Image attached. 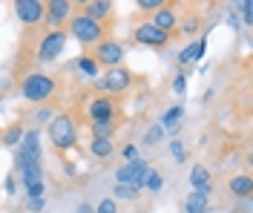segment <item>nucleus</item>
Returning a JSON list of instances; mask_svg holds the SVG:
<instances>
[{
    "instance_id": "obj_35",
    "label": "nucleus",
    "mask_w": 253,
    "mask_h": 213,
    "mask_svg": "<svg viewBox=\"0 0 253 213\" xmlns=\"http://www.w3.org/2000/svg\"><path fill=\"white\" fill-rule=\"evenodd\" d=\"M170 150H173L175 162H184V147H181V141H173V144H170Z\"/></svg>"
},
{
    "instance_id": "obj_26",
    "label": "nucleus",
    "mask_w": 253,
    "mask_h": 213,
    "mask_svg": "<svg viewBox=\"0 0 253 213\" xmlns=\"http://www.w3.org/2000/svg\"><path fill=\"white\" fill-rule=\"evenodd\" d=\"M199 26H202V20H199L196 15H190L187 20L181 23V32H184V35H196V32H199Z\"/></svg>"
},
{
    "instance_id": "obj_6",
    "label": "nucleus",
    "mask_w": 253,
    "mask_h": 213,
    "mask_svg": "<svg viewBox=\"0 0 253 213\" xmlns=\"http://www.w3.org/2000/svg\"><path fill=\"white\" fill-rule=\"evenodd\" d=\"M89 58H92L98 66H107V69H112V66H121V61H124V43L104 38V41L95 46V52L89 55Z\"/></svg>"
},
{
    "instance_id": "obj_18",
    "label": "nucleus",
    "mask_w": 253,
    "mask_h": 213,
    "mask_svg": "<svg viewBox=\"0 0 253 213\" xmlns=\"http://www.w3.org/2000/svg\"><path fill=\"white\" fill-rule=\"evenodd\" d=\"M207 211H210V193L193 190V193L184 199V213H207Z\"/></svg>"
},
{
    "instance_id": "obj_25",
    "label": "nucleus",
    "mask_w": 253,
    "mask_h": 213,
    "mask_svg": "<svg viewBox=\"0 0 253 213\" xmlns=\"http://www.w3.org/2000/svg\"><path fill=\"white\" fill-rule=\"evenodd\" d=\"M112 196H118V199H138V190H135L132 184H115Z\"/></svg>"
},
{
    "instance_id": "obj_7",
    "label": "nucleus",
    "mask_w": 253,
    "mask_h": 213,
    "mask_svg": "<svg viewBox=\"0 0 253 213\" xmlns=\"http://www.w3.org/2000/svg\"><path fill=\"white\" fill-rule=\"evenodd\" d=\"M132 38H135L141 46L161 49V46H167V43H170V38H173V35H167V32H161V29H156V26L147 20V23H138V26L132 29Z\"/></svg>"
},
{
    "instance_id": "obj_9",
    "label": "nucleus",
    "mask_w": 253,
    "mask_h": 213,
    "mask_svg": "<svg viewBox=\"0 0 253 213\" xmlns=\"http://www.w3.org/2000/svg\"><path fill=\"white\" fill-rule=\"evenodd\" d=\"M86 115L92 124H101V121H115V101L110 95H95L89 104H86Z\"/></svg>"
},
{
    "instance_id": "obj_14",
    "label": "nucleus",
    "mask_w": 253,
    "mask_h": 213,
    "mask_svg": "<svg viewBox=\"0 0 253 213\" xmlns=\"http://www.w3.org/2000/svg\"><path fill=\"white\" fill-rule=\"evenodd\" d=\"M17 173H20V184L23 187H29V184H35V181H43V164L41 162H17Z\"/></svg>"
},
{
    "instance_id": "obj_11",
    "label": "nucleus",
    "mask_w": 253,
    "mask_h": 213,
    "mask_svg": "<svg viewBox=\"0 0 253 213\" xmlns=\"http://www.w3.org/2000/svg\"><path fill=\"white\" fill-rule=\"evenodd\" d=\"M69 17H72V0H49L46 3L43 20H46L49 32H52V29H61V23H66Z\"/></svg>"
},
{
    "instance_id": "obj_23",
    "label": "nucleus",
    "mask_w": 253,
    "mask_h": 213,
    "mask_svg": "<svg viewBox=\"0 0 253 213\" xmlns=\"http://www.w3.org/2000/svg\"><path fill=\"white\" fill-rule=\"evenodd\" d=\"M161 184H164L161 173L150 167V173H147V179H144V190H153V193H156V190H161Z\"/></svg>"
},
{
    "instance_id": "obj_19",
    "label": "nucleus",
    "mask_w": 253,
    "mask_h": 213,
    "mask_svg": "<svg viewBox=\"0 0 253 213\" xmlns=\"http://www.w3.org/2000/svg\"><path fill=\"white\" fill-rule=\"evenodd\" d=\"M112 153H115L112 138H92V141H89V156L98 159V162H107Z\"/></svg>"
},
{
    "instance_id": "obj_13",
    "label": "nucleus",
    "mask_w": 253,
    "mask_h": 213,
    "mask_svg": "<svg viewBox=\"0 0 253 213\" xmlns=\"http://www.w3.org/2000/svg\"><path fill=\"white\" fill-rule=\"evenodd\" d=\"M81 15L95 20V23H104V20H110V15H112V3L110 0H86Z\"/></svg>"
},
{
    "instance_id": "obj_29",
    "label": "nucleus",
    "mask_w": 253,
    "mask_h": 213,
    "mask_svg": "<svg viewBox=\"0 0 253 213\" xmlns=\"http://www.w3.org/2000/svg\"><path fill=\"white\" fill-rule=\"evenodd\" d=\"M161 135H164V130H161V127H150V130H147V135H144V144H156V141H161Z\"/></svg>"
},
{
    "instance_id": "obj_21",
    "label": "nucleus",
    "mask_w": 253,
    "mask_h": 213,
    "mask_svg": "<svg viewBox=\"0 0 253 213\" xmlns=\"http://www.w3.org/2000/svg\"><path fill=\"white\" fill-rule=\"evenodd\" d=\"M78 69L84 72V75H86V78H92V81H95V78H98V69H101V66L95 64L89 55H81V58H78Z\"/></svg>"
},
{
    "instance_id": "obj_16",
    "label": "nucleus",
    "mask_w": 253,
    "mask_h": 213,
    "mask_svg": "<svg viewBox=\"0 0 253 213\" xmlns=\"http://www.w3.org/2000/svg\"><path fill=\"white\" fill-rule=\"evenodd\" d=\"M227 190H230L233 199H251L253 196V179L248 173H239V176H233V179L227 181Z\"/></svg>"
},
{
    "instance_id": "obj_15",
    "label": "nucleus",
    "mask_w": 253,
    "mask_h": 213,
    "mask_svg": "<svg viewBox=\"0 0 253 213\" xmlns=\"http://www.w3.org/2000/svg\"><path fill=\"white\" fill-rule=\"evenodd\" d=\"M190 187L199 190V193H210L213 196V179H210V170H207L205 164H196L190 170Z\"/></svg>"
},
{
    "instance_id": "obj_12",
    "label": "nucleus",
    "mask_w": 253,
    "mask_h": 213,
    "mask_svg": "<svg viewBox=\"0 0 253 213\" xmlns=\"http://www.w3.org/2000/svg\"><path fill=\"white\" fill-rule=\"evenodd\" d=\"M156 29H161V32L173 35L175 29H178V15H175V6L173 3H164V6H158L156 12H153V20H150Z\"/></svg>"
},
{
    "instance_id": "obj_31",
    "label": "nucleus",
    "mask_w": 253,
    "mask_h": 213,
    "mask_svg": "<svg viewBox=\"0 0 253 213\" xmlns=\"http://www.w3.org/2000/svg\"><path fill=\"white\" fill-rule=\"evenodd\" d=\"M184 89H187V75H184V72H178V75L173 78V92H175V95H181Z\"/></svg>"
},
{
    "instance_id": "obj_27",
    "label": "nucleus",
    "mask_w": 253,
    "mask_h": 213,
    "mask_svg": "<svg viewBox=\"0 0 253 213\" xmlns=\"http://www.w3.org/2000/svg\"><path fill=\"white\" fill-rule=\"evenodd\" d=\"M121 156H124L126 164L135 162V159H141V156H138V144H132V141H129V144H124V147H121Z\"/></svg>"
},
{
    "instance_id": "obj_39",
    "label": "nucleus",
    "mask_w": 253,
    "mask_h": 213,
    "mask_svg": "<svg viewBox=\"0 0 253 213\" xmlns=\"http://www.w3.org/2000/svg\"><path fill=\"white\" fill-rule=\"evenodd\" d=\"M78 213H95V211H92V205H81Z\"/></svg>"
},
{
    "instance_id": "obj_20",
    "label": "nucleus",
    "mask_w": 253,
    "mask_h": 213,
    "mask_svg": "<svg viewBox=\"0 0 253 213\" xmlns=\"http://www.w3.org/2000/svg\"><path fill=\"white\" fill-rule=\"evenodd\" d=\"M23 127H20V124H12V127H9V130L3 132V144H6V147H17V144H20V138H23Z\"/></svg>"
},
{
    "instance_id": "obj_28",
    "label": "nucleus",
    "mask_w": 253,
    "mask_h": 213,
    "mask_svg": "<svg viewBox=\"0 0 253 213\" xmlns=\"http://www.w3.org/2000/svg\"><path fill=\"white\" fill-rule=\"evenodd\" d=\"M190 61H196V43H187L178 52V64H190Z\"/></svg>"
},
{
    "instance_id": "obj_1",
    "label": "nucleus",
    "mask_w": 253,
    "mask_h": 213,
    "mask_svg": "<svg viewBox=\"0 0 253 213\" xmlns=\"http://www.w3.org/2000/svg\"><path fill=\"white\" fill-rule=\"evenodd\" d=\"M49 141L55 150H72L78 144V121L72 113H58L49 121Z\"/></svg>"
},
{
    "instance_id": "obj_30",
    "label": "nucleus",
    "mask_w": 253,
    "mask_h": 213,
    "mask_svg": "<svg viewBox=\"0 0 253 213\" xmlns=\"http://www.w3.org/2000/svg\"><path fill=\"white\" fill-rule=\"evenodd\" d=\"M95 213H118V202H115V199H104V202L95 208Z\"/></svg>"
},
{
    "instance_id": "obj_32",
    "label": "nucleus",
    "mask_w": 253,
    "mask_h": 213,
    "mask_svg": "<svg viewBox=\"0 0 253 213\" xmlns=\"http://www.w3.org/2000/svg\"><path fill=\"white\" fill-rule=\"evenodd\" d=\"M242 20H245L248 26L253 23V0H245V3H242Z\"/></svg>"
},
{
    "instance_id": "obj_10",
    "label": "nucleus",
    "mask_w": 253,
    "mask_h": 213,
    "mask_svg": "<svg viewBox=\"0 0 253 213\" xmlns=\"http://www.w3.org/2000/svg\"><path fill=\"white\" fill-rule=\"evenodd\" d=\"M17 162H41V130H26L17 144Z\"/></svg>"
},
{
    "instance_id": "obj_38",
    "label": "nucleus",
    "mask_w": 253,
    "mask_h": 213,
    "mask_svg": "<svg viewBox=\"0 0 253 213\" xmlns=\"http://www.w3.org/2000/svg\"><path fill=\"white\" fill-rule=\"evenodd\" d=\"M227 23H230L233 29H239V17H236V15H230V17H227Z\"/></svg>"
},
{
    "instance_id": "obj_37",
    "label": "nucleus",
    "mask_w": 253,
    "mask_h": 213,
    "mask_svg": "<svg viewBox=\"0 0 253 213\" xmlns=\"http://www.w3.org/2000/svg\"><path fill=\"white\" fill-rule=\"evenodd\" d=\"M15 190H17V181H15V176H9V179H6V193L15 196Z\"/></svg>"
},
{
    "instance_id": "obj_33",
    "label": "nucleus",
    "mask_w": 253,
    "mask_h": 213,
    "mask_svg": "<svg viewBox=\"0 0 253 213\" xmlns=\"http://www.w3.org/2000/svg\"><path fill=\"white\" fill-rule=\"evenodd\" d=\"M158 6H164V0H138V9L141 12H156Z\"/></svg>"
},
{
    "instance_id": "obj_34",
    "label": "nucleus",
    "mask_w": 253,
    "mask_h": 213,
    "mask_svg": "<svg viewBox=\"0 0 253 213\" xmlns=\"http://www.w3.org/2000/svg\"><path fill=\"white\" fill-rule=\"evenodd\" d=\"M46 208V199H32V202H26V213H41Z\"/></svg>"
},
{
    "instance_id": "obj_24",
    "label": "nucleus",
    "mask_w": 253,
    "mask_h": 213,
    "mask_svg": "<svg viewBox=\"0 0 253 213\" xmlns=\"http://www.w3.org/2000/svg\"><path fill=\"white\" fill-rule=\"evenodd\" d=\"M23 190H26V202H32V199H43V193H46V184H43V181H35V184L23 187Z\"/></svg>"
},
{
    "instance_id": "obj_3",
    "label": "nucleus",
    "mask_w": 253,
    "mask_h": 213,
    "mask_svg": "<svg viewBox=\"0 0 253 213\" xmlns=\"http://www.w3.org/2000/svg\"><path fill=\"white\" fill-rule=\"evenodd\" d=\"M66 35H72L81 46H98L104 41V35H107V26L95 23V20H89V17H84V15H72Z\"/></svg>"
},
{
    "instance_id": "obj_8",
    "label": "nucleus",
    "mask_w": 253,
    "mask_h": 213,
    "mask_svg": "<svg viewBox=\"0 0 253 213\" xmlns=\"http://www.w3.org/2000/svg\"><path fill=\"white\" fill-rule=\"evenodd\" d=\"M15 15H17L20 23H26V26H38V23H43L46 3H41V0H15Z\"/></svg>"
},
{
    "instance_id": "obj_22",
    "label": "nucleus",
    "mask_w": 253,
    "mask_h": 213,
    "mask_svg": "<svg viewBox=\"0 0 253 213\" xmlns=\"http://www.w3.org/2000/svg\"><path fill=\"white\" fill-rule=\"evenodd\" d=\"M115 121H101V124H92L89 130H92V138H112V132H115Z\"/></svg>"
},
{
    "instance_id": "obj_4",
    "label": "nucleus",
    "mask_w": 253,
    "mask_h": 213,
    "mask_svg": "<svg viewBox=\"0 0 253 213\" xmlns=\"http://www.w3.org/2000/svg\"><path fill=\"white\" fill-rule=\"evenodd\" d=\"M132 72L126 69V66H112V69H107L101 78H95V89L101 92V95H124L126 89L132 86Z\"/></svg>"
},
{
    "instance_id": "obj_5",
    "label": "nucleus",
    "mask_w": 253,
    "mask_h": 213,
    "mask_svg": "<svg viewBox=\"0 0 253 213\" xmlns=\"http://www.w3.org/2000/svg\"><path fill=\"white\" fill-rule=\"evenodd\" d=\"M63 46H66V32L63 29H52L41 38V43H38V61L41 64H52V61H58L61 58Z\"/></svg>"
},
{
    "instance_id": "obj_36",
    "label": "nucleus",
    "mask_w": 253,
    "mask_h": 213,
    "mask_svg": "<svg viewBox=\"0 0 253 213\" xmlns=\"http://www.w3.org/2000/svg\"><path fill=\"white\" fill-rule=\"evenodd\" d=\"M35 121H38V124H43V121H52V110H46V107H43V110H38Z\"/></svg>"
},
{
    "instance_id": "obj_17",
    "label": "nucleus",
    "mask_w": 253,
    "mask_h": 213,
    "mask_svg": "<svg viewBox=\"0 0 253 213\" xmlns=\"http://www.w3.org/2000/svg\"><path fill=\"white\" fill-rule=\"evenodd\" d=\"M181 118H184V107H181V104H173L167 113L161 115V124H158V127L175 135V132L181 130Z\"/></svg>"
},
{
    "instance_id": "obj_2",
    "label": "nucleus",
    "mask_w": 253,
    "mask_h": 213,
    "mask_svg": "<svg viewBox=\"0 0 253 213\" xmlns=\"http://www.w3.org/2000/svg\"><path fill=\"white\" fill-rule=\"evenodd\" d=\"M55 92H58V81L52 75H46V72H29L20 81V95L26 101H32V104L49 101Z\"/></svg>"
}]
</instances>
